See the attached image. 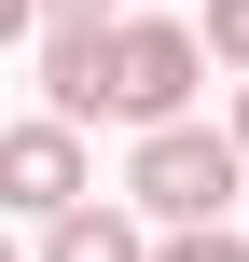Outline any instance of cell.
I'll return each mask as SVG.
<instances>
[{"label":"cell","mask_w":249,"mask_h":262,"mask_svg":"<svg viewBox=\"0 0 249 262\" xmlns=\"http://www.w3.org/2000/svg\"><path fill=\"white\" fill-rule=\"evenodd\" d=\"M236 180H249V152H236V124H139V152H125V207L152 221V235H180V221H236Z\"/></svg>","instance_id":"6da1fadb"},{"label":"cell","mask_w":249,"mask_h":262,"mask_svg":"<svg viewBox=\"0 0 249 262\" xmlns=\"http://www.w3.org/2000/svg\"><path fill=\"white\" fill-rule=\"evenodd\" d=\"M194 83H208V28H180V14H125L111 28V124H180Z\"/></svg>","instance_id":"7a4b0ae2"},{"label":"cell","mask_w":249,"mask_h":262,"mask_svg":"<svg viewBox=\"0 0 249 262\" xmlns=\"http://www.w3.org/2000/svg\"><path fill=\"white\" fill-rule=\"evenodd\" d=\"M97 193V166H83V124L69 111H28V124H0V221H55V207H83Z\"/></svg>","instance_id":"3957f363"},{"label":"cell","mask_w":249,"mask_h":262,"mask_svg":"<svg viewBox=\"0 0 249 262\" xmlns=\"http://www.w3.org/2000/svg\"><path fill=\"white\" fill-rule=\"evenodd\" d=\"M111 28L125 14H42V111L111 124Z\"/></svg>","instance_id":"277c9868"},{"label":"cell","mask_w":249,"mask_h":262,"mask_svg":"<svg viewBox=\"0 0 249 262\" xmlns=\"http://www.w3.org/2000/svg\"><path fill=\"white\" fill-rule=\"evenodd\" d=\"M28 262H152V221L139 207H111V193H83V207H55L42 221V249Z\"/></svg>","instance_id":"5b68a950"},{"label":"cell","mask_w":249,"mask_h":262,"mask_svg":"<svg viewBox=\"0 0 249 262\" xmlns=\"http://www.w3.org/2000/svg\"><path fill=\"white\" fill-rule=\"evenodd\" d=\"M152 262H249L236 221H180V235H152Z\"/></svg>","instance_id":"8992f818"},{"label":"cell","mask_w":249,"mask_h":262,"mask_svg":"<svg viewBox=\"0 0 249 262\" xmlns=\"http://www.w3.org/2000/svg\"><path fill=\"white\" fill-rule=\"evenodd\" d=\"M208 69H249V0H208Z\"/></svg>","instance_id":"52a82bcc"},{"label":"cell","mask_w":249,"mask_h":262,"mask_svg":"<svg viewBox=\"0 0 249 262\" xmlns=\"http://www.w3.org/2000/svg\"><path fill=\"white\" fill-rule=\"evenodd\" d=\"M14 41H42V0H0V55H14Z\"/></svg>","instance_id":"ba28073f"},{"label":"cell","mask_w":249,"mask_h":262,"mask_svg":"<svg viewBox=\"0 0 249 262\" xmlns=\"http://www.w3.org/2000/svg\"><path fill=\"white\" fill-rule=\"evenodd\" d=\"M236 152H249V69H236Z\"/></svg>","instance_id":"9c48e42d"},{"label":"cell","mask_w":249,"mask_h":262,"mask_svg":"<svg viewBox=\"0 0 249 262\" xmlns=\"http://www.w3.org/2000/svg\"><path fill=\"white\" fill-rule=\"evenodd\" d=\"M42 14H111V0H42Z\"/></svg>","instance_id":"30bf717a"},{"label":"cell","mask_w":249,"mask_h":262,"mask_svg":"<svg viewBox=\"0 0 249 262\" xmlns=\"http://www.w3.org/2000/svg\"><path fill=\"white\" fill-rule=\"evenodd\" d=\"M0 262H28V249H14V221H0Z\"/></svg>","instance_id":"8fae6325"}]
</instances>
